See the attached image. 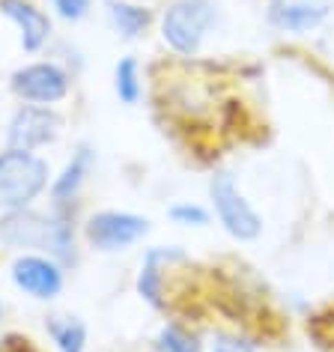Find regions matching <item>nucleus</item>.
<instances>
[{
	"mask_svg": "<svg viewBox=\"0 0 334 352\" xmlns=\"http://www.w3.org/2000/svg\"><path fill=\"white\" fill-rule=\"evenodd\" d=\"M12 280L27 296L39 298V302H48V298H57L63 293V266L54 257L24 254V257L12 263Z\"/></svg>",
	"mask_w": 334,
	"mask_h": 352,
	"instance_id": "6e6552de",
	"label": "nucleus"
},
{
	"mask_svg": "<svg viewBox=\"0 0 334 352\" xmlns=\"http://www.w3.org/2000/svg\"><path fill=\"white\" fill-rule=\"evenodd\" d=\"M177 260H186L179 248H153L146 251L144 266L137 275V293L153 307H164V269Z\"/></svg>",
	"mask_w": 334,
	"mask_h": 352,
	"instance_id": "9b49d317",
	"label": "nucleus"
},
{
	"mask_svg": "<svg viewBox=\"0 0 334 352\" xmlns=\"http://www.w3.org/2000/svg\"><path fill=\"white\" fill-rule=\"evenodd\" d=\"M155 352H200V338L179 322H167L155 338Z\"/></svg>",
	"mask_w": 334,
	"mask_h": 352,
	"instance_id": "dca6fc26",
	"label": "nucleus"
},
{
	"mask_svg": "<svg viewBox=\"0 0 334 352\" xmlns=\"http://www.w3.org/2000/svg\"><path fill=\"white\" fill-rule=\"evenodd\" d=\"M87 242L99 251H126L129 245H135L137 239H144L149 233V221L144 215L135 212H117V209H104L96 212L90 221L84 224Z\"/></svg>",
	"mask_w": 334,
	"mask_h": 352,
	"instance_id": "39448f33",
	"label": "nucleus"
},
{
	"mask_svg": "<svg viewBox=\"0 0 334 352\" xmlns=\"http://www.w3.org/2000/svg\"><path fill=\"white\" fill-rule=\"evenodd\" d=\"M48 331L54 338L60 352H84L87 349V325L75 316H54L48 322Z\"/></svg>",
	"mask_w": 334,
	"mask_h": 352,
	"instance_id": "4468645a",
	"label": "nucleus"
},
{
	"mask_svg": "<svg viewBox=\"0 0 334 352\" xmlns=\"http://www.w3.org/2000/svg\"><path fill=\"white\" fill-rule=\"evenodd\" d=\"M90 170H93V149L78 146L75 155L69 158V164L63 167V173H60L54 179V186H51V200H54V204H69V200H75V195L81 191Z\"/></svg>",
	"mask_w": 334,
	"mask_h": 352,
	"instance_id": "f8f14e48",
	"label": "nucleus"
},
{
	"mask_svg": "<svg viewBox=\"0 0 334 352\" xmlns=\"http://www.w3.org/2000/svg\"><path fill=\"white\" fill-rule=\"evenodd\" d=\"M212 352H257V346L239 338V334H215Z\"/></svg>",
	"mask_w": 334,
	"mask_h": 352,
	"instance_id": "6ab92c4d",
	"label": "nucleus"
},
{
	"mask_svg": "<svg viewBox=\"0 0 334 352\" xmlns=\"http://www.w3.org/2000/svg\"><path fill=\"white\" fill-rule=\"evenodd\" d=\"M331 352H334V343H331Z\"/></svg>",
	"mask_w": 334,
	"mask_h": 352,
	"instance_id": "aec40b11",
	"label": "nucleus"
},
{
	"mask_svg": "<svg viewBox=\"0 0 334 352\" xmlns=\"http://www.w3.org/2000/svg\"><path fill=\"white\" fill-rule=\"evenodd\" d=\"M108 19L122 39H135L149 28L153 15L144 6L129 3V0H108Z\"/></svg>",
	"mask_w": 334,
	"mask_h": 352,
	"instance_id": "ddd939ff",
	"label": "nucleus"
},
{
	"mask_svg": "<svg viewBox=\"0 0 334 352\" xmlns=\"http://www.w3.org/2000/svg\"><path fill=\"white\" fill-rule=\"evenodd\" d=\"M51 3H54L60 19L66 21H81L90 12V0H51Z\"/></svg>",
	"mask_w": 334,
	"mask_h": 352,
	"instance_id": "a211bd4d",
	"label": "nucleus"
},
{
	"mask_svg": "<svg viewBox=\"0 0 334 352\" xmlns=\"http://www.w3.org/2000/svg\"><path fill=\"white\" fill-rule=\"evenodd\" d=\"M0 12L21 30V45L24 51H42L51 36V19L30 0H0Z\"/></svg>",
	"mask_w": 334,
	"mask_h": 352,
	"instance_id": "9d476101",
	"label": "nucleus"
},
{
	"mask_svg": "<svg viewBox=\"0 0 334 352\" xmlns=\"http://www.w3.org/2000/svg\"><path fill=\"white\" fill-rule=\"evenodd\" d=\"M10 90L21 102L54 104L69 96V72L57 63H30L12 72Z\"/></svg>",
	"mask_w": 334,
	"mask_h": 352,
	"instance_id": "423d86ee",
	"label": "nucleus"
},
{
	"mask_svg": "<svg viewBox=\"0 0 334 352\" xmlns=\"http://www.w3.org/2000/svg\"><path fill=\"white\" fill-rule=\"evenodd\" d=\"M48 186V164L24 149L0 153V209L19 212L27 209Z\"/></svg>",
	"mask_w": 334,
	"mask_h": 352,
	"instance_id": "f03ea898",
	"label": "nucleus"
},
{
	"mask_svg": "<svg viewBox=\"0 0 334 352\" xmlns=\"http://www.w3.org/2000/svg\"><path fill=\"white\" fill-rule=\"evenodd\" d=\"M209 197H212L218 221H221V227L233 236V239H239V242L257 239L260 230H263V218L257 215V209L245 200L242 191L236 188L230 173L212 176V182H209Z\"/></svg>",
	"mask_w": 334,
	"mask_h": 352,
	"instance_id": "20e7f679",
	"label": "nucleus"
},
{
	"mask_svg": "<svg viewBox=\"0 0 334 352\" xmlns=\"http://www.w3.org/2000/svg\"><path fill=\"white\" fill-rule=\"evenodd\" d=\"M60 129H63V117H60L57 111L24 104V108L15 111L10 131H6V140H10V149L33 153V149H39L45 144H54Z\"/></svg>",
	"mask_w": 334,
	"mask_h": 352,
	"instance_id": "0eeeda50",
	"label": "nucleus"
},
{
	"mask_svg": "<svg viewBox=\"0 0 334 352\" xmlns=\"http://www.w3.org/2000/svg\"><path fill=\"white\" fill-rule=\"evenodd\" d=\"M0 239L12 248H39L57 263L75 260V236L66 218L42 215L33 209H19L0 218Z\"/></svg>",
	"mask_w": 334,
	"mask_h": 352,
	"instance_id": "f257e3e1",
	"label": "nucleus"
},
{
	"mask_svg": "<svg viewBox=\"0 0 334 352\" xmlns=\"http://www.w3.org/2000/svg\"><path fill=\"white\" fill-rule=\"evenodd\" d=\"M113 90L122 104H137L140 102V66L135 57H122L113 69Z\"/></svg>",
	"mask_w": 334,
	"mask_h": 352,
	"instance_id": "2eb2a0df",
	"label": "nucleus"
},
{
	"mask_svg": "<svg viewBox=\"0 0 334 352\" xmlns=\"http://www.w3.org/2000/svg\"><path fill=\"white\" fill-rule=\"evenodd\" d=\"M0 311H3V305H0Z\"/></svg>",
	"mask_w": 334,
	"mask_h": 352,
	"instance_id": "412c9836",
	"label": "nucleus"
},
{
	"mask_svg": "<svg viewBox=\"0 0 334 352\" xmlns=\"http://www.w3.org/2000/svg\"><path fill=\"white\" fill-rule=\"evenodd\" d=\"M218 19V6L212 0H173L162 15V39L177 54H197Z\"/></svg>",
	"mask_w": 334,
	"mask_h": 352,
	"instance_id": "7ed1b4c3",
	"label": "nucleus"
},
{
	"mask_svg": "<svg viewBox=\"0 0 334 352\" xmlns=\"http://www.w3.org/2000/svg\"><path fill=\"white\" fill-rule=\"evenodd\" d=\"M329 0H269V21L287 33H307L329 19Z\"/></svg>",
	"mask_w": 334,
	"mask_h": 352,
	"instance_id": "1a4fd4ad",
	"label": "nucleus"
},
{
	"mask_svg": "<svg viewBox=\"0 0 334 352\" xmlns=\"http://www.w3.org/2000/svg\"><path fill=\"white\" fill-rule=\"evenodd\" d=\"M167 215H170L177 224H182V227H206L209 224V212L203 206H197V204H177V206H170V212Z\"/></svg>",
	"mask_w": 334,
	"mask_h": 352,
	"instance_id": "f3484780",
	"label": "nucleus"
}]
</instances>
